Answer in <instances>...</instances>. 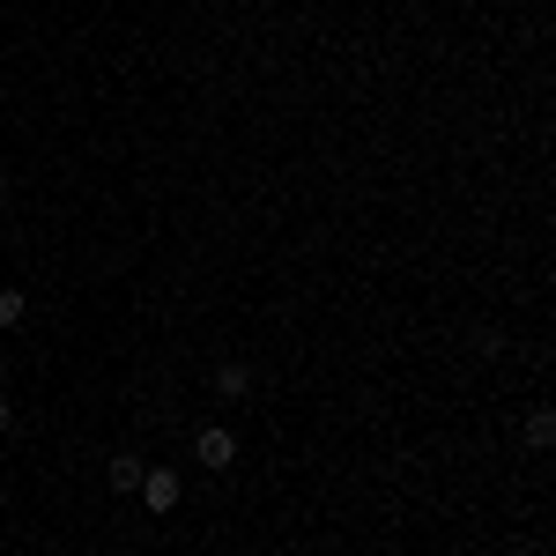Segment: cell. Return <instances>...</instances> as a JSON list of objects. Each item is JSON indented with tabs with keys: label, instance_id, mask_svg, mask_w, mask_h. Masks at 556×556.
<instances>
[{
	"label": "cell",
	"instance_id": "7",
	"mask_svg": "<svg viewBox=\"0 0 556 556\" xmlns=\"http://www.w3.org/2000/svg\"><path fill=\"white\" fill-rule=\"evenodd\" d=\"M8 430H15V408H8V401H0V438H8Z\"/></svg>",
	"mask_w": 556,
	"mask_h": 556
},
{
	"label": "cell",
	"instance_id": "2",
	"mask_svg": "<svg viewBox=\"0 0 556 556\" xmlns=\"http://www.w3.org/2000/svg\"><path fill=\"white\" fill-rule=\"evenodd\" d=\"M141 497H149V513H178V497H186V490H178L172 468H149V475H141Z\"/></svg>",
	"mask_w": 556,
	"mask_h": 556
},
{
	"label": "cell",
	"instance_id": "8",
	"mask_svg": "<svg viewBox=\"0 0 556 556\" xmlns=\"http://www.w3.org/2000/svg\"><path fill=\"white\" fill-rule=\"evenodd\" d=\"M0 371H8V349H0Z\"/></svg>",
	"mask_w": 556,
	"mask_h": 556
},
{
	"label": "cell",
	"instance_id": "6",
	"mask_svg": "<svg viewBox=\"0 0 556 556\" xmlns=\"http://www.w3.org/2000/svg\"><path fill=\"white\" fill-rule=\"evenodd\" d=\"M23 312H30L23 290H0V327H23Z\"/></svg>",
	"mask_w": 556,
	"mask_h": 556
},
{
	"label": "cell",
	"instance_id": "4",
	"mask_svg": "<svg viewBox=\"0 0 556 556\" xmlns=\"http://www.w3.org/2000/svg\"><path fill=\"white\" fill-rule=\"evenodd\" d=\"M141 453H112V468H104V482H112V490H141Z\"/></svg>",
	"mask_w": 556,
	"mask_h": 556
},
{
	"label": "cell",
	"instance_id": "5",
	"mask_svg": "<svg viewBox=\"0 0 556 556\" xmlns=\"http://www.w3.org/2000/svg\"><path fill=\"white\" fill-rule=\"evenodd\" d=\"M527 445H534V453H549V445H556V416H549V408L527 416Z\"/></svg>",
	"mask_w": 556,
	"mask_h": 556
},
{
	"label": "cell",
	"instance_id": "3",
	"mask_svg": "<svg viewBox=\"0 0 556 556\" xmlns=\"http://www.w3.org/2000/svg\"><path fill=\"white\" fill-rule=\"evenodd\" d=\"M245 393H253V371H245L238 356H230V364H215V401H245Z\"/></svg>",
	"mask_w": 556,
	"mask_h": 556
},
{
	"label": "cell",
	"instance_id": "1",
	"mask_svg": "<svg viewBox=\"0 0 556 556\" xmlns=\"http://www.w3.org/2000/svg\"><path fill=\"white\" fill-rule=\"evenodd\" d=\"M193 460H201V468H215V475L238 468V438H230L223 424H201V430H193Z\"/></svg>",
	"mask_w": 556,
	"mask_h": 556
}]
</instances>
